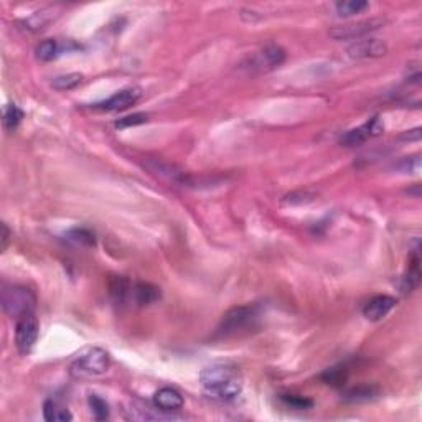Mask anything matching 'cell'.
I'll use <instances>...</instances> for the list:
<instances>
[{"label":"cell","mask_w":422,"mask_h":422,"mask_svg":"<svg viewBox=\"0 0 422 422\" xmlns=\"http://www.w3.org/2000/svg\"><path fill=\"white\" fill-rule=\"evenodd\" d=\"M8 239H10V231H8L7 224L2 223V248H0V249H2V251L7 249Z\"/></svg>","instance_id":"cell-26"},{"label":"cell","mask_w":422,"mask_h":422,"mask_svg":"<svg viewBox=\"0 0 422 422\" xmlns=\"http://www.w3.org/2000/svg\"><path fill=\"white\" fill-rule=\"evenodd\" d=\"M378 394H380V389H378L376 386L362 385L346 391V393L343 394V399H345L346 403H366L378 398Z\"/></svg>","instance_id":"cell-16"},{"label":"cell","mask_w":422,"mask_h":422,"mask_svg":"<svg viewBox=\"0 0 422 422\" xmlns=\"http://www.w3.org/2000/svg\"><path fill=\"white\" fill-rule=\"evenodd\" d=\"M43 417H45V421L48 422L73 421V414L69 412V409L58 401H53V399H48V401L43 404Z\"/></svg>","instance_id":"cell-15"},{"label":"cell","mask_w":422,"mask_h":422,"mask_svg":"<svg viewBox=\"0 0 422 422\" xmlns=\"http://www.w3.org/2000/svg\"><path fill=\"white\" fill-rule=\"evenodd\" d=\"M285 61V50L276 43L261 48V50L249 55L244 61V68L253 73H267L279 68Z\"/></svg>","instance_id":"cell-6"},{"label":"cell","mask_w":422,"mask_h":422,"mask_svg":"<svg viewBox=\"0 0 422 422\" xmlns=\"http://www.w3.org/2000/svg\"><path fill=\"white\" fill-rule=\"evenodd\" d=\"M38 333H40V323L33 312L22 315L20 319L17 320L15 343H17V348H19L22 355H28L30 351L33 350L35 343L38 340Z\"/></svg>","instance_id":"cell-7"},{"label":"cell","mask_w":422,"mask_h":422,"mask_svg":"<svg viewBox=\"0 0 422 422\" xmlns=\"http://www.w3.org/2000/svg\"><path fill=\"white\" fill-rule=\"evenodd\" d=\"M24 119V111L17 104H7L3 109V127L7 130H13L19 127V124Z\"/></svg>","instance_id":"cell-21"},{"label":"cell","mask_w":422,"mask_h":422,"mask_svg":"<svg viewBox=\"0 0 422 422\" xmlns=\"http://www.w3.org/2000/svg\"><path fill=\"white\" fill-rule=\"evenodd\" d=\"M382 130H385L382 121L378 116H375L373 119H369L368 122H364L363 126L345 132V134L341 135L340 142L345 145V147H358V145H363L366 140L378 137Z\"/></svg>","instance_id":"cell-8"},{"label":"cell","mask_w":422,"mask_h":422,"mask_svg":"<svg viewBox=\"0 0 422 422\" xmlns=\"http://www.w3.org/2000/svg\"><path fill=\"white\" fill-rule=\"evenodd\" d=\"M37 303V297L30 289L22 287V285H15V287L3 289L2 292V307L7 315L20 319L22 315L30 314L35 309Z\"/></svg>","instance_id":"cell-5"},{"label":"cell","mask_w":422,"mask_h":422,"mask_svg":"<svg viewBox=\"0 0 422 422\" xmlns=\"http://www.w3.org/2000/svg\"><path fill=\"white\" fill-rule=\"evenodd\" d=\"M109 294L116 303L147 307L160 298V289L149 282H130L126 277H116L109 284Z\"/></svg>","instance_id":"cell-2"},{"label":"cell","mask_w":422,"mask_h":422,"mask_svg":"<svg viewBox=\"0 0 422 422\" xmlns=\"http://www.w3.org/2000/svg\"><path fill=\"white\" fill-rule=\"evenodd\" d=\"M280 399H282V403L287 404L289 407L297 409V411H307V409L314 406V401H312V399L303 398V396L298 394H282L280 396Z\"/></svg>","instance_id":"cell-23"},{"label":"cell","mask_w":422,"mask_h":422,"mask_svg":"<svg viewBox=\"0 0 422 422\" xmlns=\"http://www.w3.org/2000/svg\"><path fill=\"white\" fill-rule=\"evenodd\" d=\"M149 121L147 114H142V112H137V114H132V116H126L122 119H119V121H116V126L117 129H126V127H134V126H140V124H145V122Z\"/></svg>","instance_id":"cell-24"},{"label":"cell","mask_w":422,"mask_h":422,"mask_svg":"<svg viewBox=\"0 0 422 422\" xmlns=\"http://www.w3.org/2000/svg\"><path fill=\"white\" fill-rule=\"evenodd\" d=\"M388 53V45L378 38H362L356 40L348 48V56L353 60L381 58Z\"/></svg>","instance_id":"cell-11"},{"label":"cell","mask_w":422,"mask_h":422,"mask_svg":"<svg viewBox=\"0 0 422 422\" xmlns=\"http://www.w3.org/2000/svg\"><path fill=\"white\" fill-rule=\"evenodd\" d=\"M320 380H322L325 385L333 386V388H341L346 380H348V369H346V366H343V364L328 368L320 375Z\"/></svg>","instance_id":"cell-17"},{"label":"cell","mask_w":422,"mask_h":422,"mask_svg":"<svg viewBox=\"0 0 422 422\" xmlns=\"http://www.w3.org/2000/svg\"><path fill=\"white\" fill-rule=\"evenodd\" d=\"M259 316V307L258 305H239L233 307L223 315L221 322H219L217 328L218 338H230L239 333L246 332V330L254 327Z\"/></svg>","instance_id":"cell-4"},{"label":"cell","mask_w":422,"mask_h":422,"mask_svg":"<svg viewBox=\"0 0 422 422\" xmlns=\"http://www.w3.org/2000/svg\"><path fill=\"white\" fill-rule=\"evenodd\" d=\"M412 132H414V134H411V132L407 130V134H404V135H403V139H407V140H411V139L419 140V139H421V129H414Z\"/></svg>","instance_id":"cell-27"},{"label":"cell","mask_w":422,"mask_h":422,"mask_svg":"<svg viewBox=\"0 0 422 422\" xmlns=\"http://www.w3.org/2000/svg\"><path fill=\"white\" fill-rule=\"evenodd\" d=\"M48 10H43V12H37L33 13L32 17H30L28 20H25V25L26 28H32V30H40L43 28L48 22H50V17L47 15Z\"/></svg>","instance_id":"cell-25"},{"label":"cell","mask_w":422,"mask_h":422,"mask_svg":"<svg viewBox=\"0 0 422 422\" xmlns=\"http://www.w3.org/2000/svg\"><path fill=\"white\" fill-rule=\"evenodd\" d=\"M76 48H79L76 43H73L71 40H66L65 43H60L58 40H43L42 43H38L37 50H35V53H37V58L42 60V61H51L55 58H58L60 55H63L65 51H69V50H76Z\"/></svg>","instance_id":"cell-13"},{"label":"cell","mask_w":422,"mask_h":422,"mask_svg":"<svg viewBox=\"0 0 422 422\" xmlns=\"http://www.w3.org/2000/svg\"><path fill=\"white\" fill-rule=\"evenodd\" d=\"M394 305H396L394 297L376 296L369 302H366V305L363 307V315L364 319L369 320V322H378V320L385 319V316L393 310Z\"/></svg>","instance_id":"cell-12"},{"label":"cell","mask_w":422,"mask_h":422,"mask_svg":"<svg viewBox=\"0 0 422 422\" xmlns=\"http://www.w3.org/2000/svg\"><path fill=\"white\" fill-rule=\"evenodd\" d=\"M153 406L164 412H175L183 407V396L175 388H160L153 394Z\"/></svg>","instance_id":"cell-14"},{"label":"cell","mask_w":422,"mask_h":422,"mask_svg":"<svg viewBox=\"0 0 422 422\" xmlns=\"http://www.w3.org/2000/svg\"><path fill=\"white\" fill-rule=\"evenodd\" d=\"M369 7L368 2L364 0H343L338 2L335 10L338 17H353L356 13H362Z\"/></svg>","instance_id":"cell-19"},{"label":"cell","mask_w":422,"mask_h":422,"mask_svg":"<svg viewBox=\"0 0 422 422\" xmlns=\"http://www.w3.org/2000/svg\"><path fill=\"white\" fill-rule=\"evenodd\" d=\"M385 25L382 19H369L363 22H356V24L348 25H338L333 30H330V37L335 40H362L368 33L375 32Z\"/></svg>","instance_id":"cell-9"},{"label":"cell","mask_w":422,"mask_h":422,"mask_svg":"<svg viewBox=\"0 0 422 422\" xmlns=\"http://www.w3.org/2000/svg\"><path fill=\"white\" fill-rule=\"evenodd\" d=\"M140 96H142V91L139 87H126V90L116 92V94H112L111 98L103 101V103L94 104V109L106 112L124 111V109H129L130 106L137 103Z\"/></svg>","instance_id":"cell-10"},{"label":"cell","mask_w":422,"mask_h":422,"mask_svg":"<svg viewBox=\"0 0 422 422\" xmlns=\"http://www.w3.org/2000/svg\"><path fill=\"white\" fill-rule=\"evenodd\" d=\"M87 403H90L92 417H94L96 421H106L109 417V404L104 401L103 398H99L98 394H91L90 399H87Z\"/></svg>","instance_id":"cell-22"},{"label":"cell","mask_w":422,"mask_h":422,"mask_svg":"<svg viewBox=\"0 0 422 422\" xmlns=\"http://www.w3.org/2000/svg\"><path fill=\"white\" fill-rule=\"evenodd\" d=\"M203 393L214 401H233L243 391V375L239 368L230 363H217L200 373Z\"/></svg>","instance_id":"cell-1"},{"label":"cell","mask_w":422,"mask_h":422,"mask_svg":"<svg viewBox=\"0 0 422 422\" xmlns=\"http://www.w3.org/2000/svg\"><path fill=\"white\" fill-rule=\"evenodd\" d=\"M111 366V356L99 346H91L81 351L73 360L69 371L74 378H94L101 376Z\"/></svg>","instance_id":"cell-3"},{"label":"cell","mask_w":422,"mask_h":422,"mask_svg":"<svg viewBox=\"0 0 422 422\" xmlns=\"http://www.w3.org/2000/svg\"><path fill=\"white\" fill-rule=\"evenodd\" d=\"M66 239L78 246H86V248H94L96 246V236L94 233L87 228H73L66 233Z\"/></svg>","instance_id":"cell-18"},{"label":"cell","mask_w":422,"mask_h":422,"mask_svg":"<svg viewBox=\"0 0 422 422\" xmlns=\"http://www.w3.org/2000/svg\"><path fill=\"white\" fill-rule=\"evenodd\" d=\"M81 83H83L81 73H68V74H61V76H56L51 81V86L55 87L56 91H69L81 85Z\"/></svg>","instance_id":"cell-20"}]
</instances>
